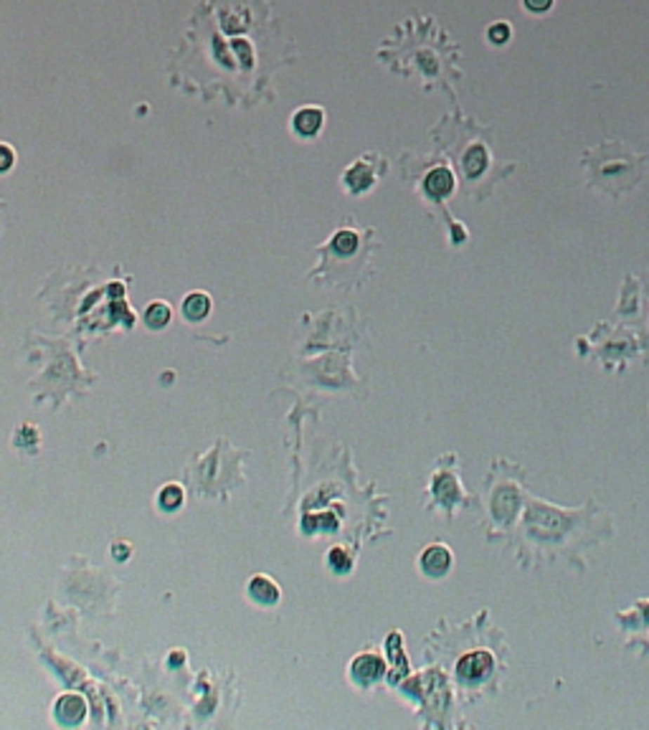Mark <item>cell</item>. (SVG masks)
<instances>
[{
  "label": "cell",
  "instance_id": "obj_19",
  "mask_svg": "<svg viewBox=\"0 0 649 730\" xmlns=\"http://www.w3.org/2000/svg\"><path fill=\"white\" fill-rule=\"evenodd\" d=\"M647 616H649V608H647Z\"/></svg>",
  "mask_w": 649,
  "mask_h": 730
},
{
  "label": "cell",
  "instance_id": "obj_1",
  "mask_svg": "<svg viewBox=\"0 0 649 730\" xmlns=\"http://www.w3.org/2000/svg\"><path fill=\"white\" fill-rule=\"evenodd\" d=\"M591 170V183L604 188L606 193L619 195L636 185L642 178L644 157L631 155L629 150L619 143H604L598 150L586 155Z\"/></svg>",
  "mask_w": 649,
  "mask_h": 730
},
{
  "label": "cell",
  "instance_id": "obj_5",
  "mask_svg": "<svg viewBox=\"0 0 649 730\" xmlns=\"http://www.w3.org/2000/svg\"><path fill=\"white\" fill-rule=\"evenodd\" d=\"M421 566L428 575H444L452 566V553L444 545H431L421 556Z\"/></svg>",
  "mask_w": 649,
  "mask_h": 730
},
{
  "label": "cell",
  "instance_id": "obj_13",
  "mask_svg": "<svg viewBox=\"0 0 649 730\" xmlns=\"http://www.w3.org/2000/svg\"><path fill=\"white\" fill-rule=\"evenodd\" d=\"M355 244H358L355 233H350V231H340L338 236H335V249H338L340 254L355 252Z\"/></svg>",
  "mask_w": 649,
  "mask_h": 730
},
{
  "label": "cell",
  "instance_id": "obj_18",
  "mask_svg": "<svg viewBox=\"0 0 649 730\" xmlns=\"http://www.w3.org/2000/svg\"><path fill=\"white\" fill-rule=\"evenodd\" d=\"M124 548H127V545H124V543H122V545H117V550H114V553H117L119 558H127V550H124Z\"/></svg>",
  "mask_w": 649,
  "mask_h": 730
},
{
  "label": "cell",
  "instance_id": "obj_15",
  "mask_svg": "<svg viewBox=\"0 0 649 730\" xmlns=\"http://www.w3.org/2000/svg\"><path fill=\"white\" fill-rule=\"evenodd\" d=\"M330 563H332V566H335V568H338V571H345V568H348V566H350V561H348V556H345V553H343V550H340V548L330 550Z\"/></svg>",
  "mask_w": 649,
  "mask_h": 730
},
{
  "label": "cell",
  "instance_id": "obj_7",
  "mask_svg": "<svg viewBox=\"0 0 649 730\" xmlns=\"http://www.w3.org/2000/svg\"><path fill=\"white\" fill-rule=\"evenodd\" d=\"M452 185H454V178H452V173L447 168H436L426 175V190L434 198H444L452 190Z\"/></svg>",
  "mask_w": 649,
  "mask_h": 730
},
{
  "label": "cell",
  "instance_id": "obj_4",
  "mask_svg": "<svg viewBox=\"0 0 649 730\" xmlns=\"http://www.w3.org/2000/svg\"><path fill=\"white\" fill-rule=\"evenodd\" d=\"M86 712L84 700L79 695H64V698L56 703V717H59L64 725H77L81 723V717Z\"/></svg>",
  "mask_w": 649,
  "mask_h": 730
},
{
  "label": "cell",
  "instance_id": "obj_12",
  "mask_svg": "<svg viewBox=\"0 0 649 730\" xmlns=\"http://www.w3.org/2000/svg\"><path fill=\"white\" fill-rule=\"evenodd\" d=\"M157 502H160L162 510H178L183 504V490L178 485H168V487H162L160 492V497H157Z\"/></svg>",
  "mask_w": 649,
  "mask_h": 730
},
{
  "label": "cell",
  "instance_id": "obj_9",
  "mask_svg": "<svg viewBox=\"0 0 649 730\" xmlns=\"http://www.w3.org/2000/svg\"><path fill=\"white\" fill-rule=\"evenodd\" d=\"M322 124V112L315 110V107H307V110H299L294 115V127H297L299 135H315Z\"/></svg>",
  "mask_w": 649,
  "mask_h": 730
},
{
  "label": "cell",
  "instance_id": "obj_6",
  "mask_svg": "<svg viewBox=\"0 0 649 730\" xmlns=\"http://www.w3.org/2000/svg\"><path fill=\"white\" fill-rule=\"evenodd\" d=\"M249 594H251V599H256V601L261 604H277L280 588H277L274 581H269L266 575H256V578L249 583Z\"/></svg>",
  "mask_w": 649,
  "mask_h": 730
},
{
  "label": "cell",
  "instance_id": "obj_8",
  "mask_svg": "<svg viewBox=\"0 0 649 730\" xmlns=\"http://www.w3.org/2000/svg\"><path fill=\"white\" fill-rule=\"evenodd\" d=\"M183 312H185L188 320L198 322V320H203V317L211 312V299H208V294H203V292H193V294H188L185 302H183Z\"/></svg>",
  "mask_w": 649,
  "mask_h": 730
},
{
  "label": "cell",
  "instance_id": "obj_10",
  "mask_svg": "<svg viewBox=\"0 0 649 730\" xmlns=\"http://www.w3.org/2000/svg\"><path fill=\"white\" fill-rule=\"evenodd\" d=\"M487 168V152L482 145H474V148L467 150V155H464V173L469 178H477L482 175V170Z\"/></svg>",
  "mask_w": 649,
  "mask_h": 730
},
{
  "label": "cell",
  "instance_id": "obj_16",
  "mask_svg": "<svg viewBox=\"0 0 649 730\" xmlns=\"http://www.w3.org/2000/svg\"><path fill=\"white\" fill-rule=\"evenodd\" d=\"M11 165H13V150L0 145V170H8Z\"/></svg>",
  "mask_w": 649,
  "mask_h": 730
},
{
  "label": "cell",
  "instance_id": "obj_14",
  "mask_svg": "<svg viewBox=\"0 0 649 730\" xmlns=\"http://www.w3.org/2000/svg\"><path fill=\"white\" fill-rule=\"evenodd\" d=\"M507 39H510V26H507V23H494V26L490 28V41H492V44H505Z\"/></svg>",
  "mask_w": 649,
  "mask_h": 730
},
{
  "label": "cell",
  "instance_id": "obj_17",
  "mask_svg": "<svg viewBox=\"0 0 649 730\" xmlns=\"http://www.w3.org/2000/svg\"><path fill=\"white\" fill-rule=\"evenodd\" d=\"M523 3H525V8L535 11V13H543V11H548L553 6V0H523Z\"/></svg>",
  "mask_w": 649,
  "mask_h": 730
},
{
  "label": "cell",
  "instance_id": "obj_11",
  "mask_svg": "<svg viewBox=\"0 0 649 730\" xmlns=\"http://www.w3.org/2000/svg\"><path fill=\"white\" fill-rule=\"evenodd\" d=\"M170 315H173V312H170V307L165 302H152L148 307V312H145V320H148L150 327H165Z\"/></svg>",
  "mask_w": 649,
  "mask_h": 730
},
{
  "label": "cell",
  "instance_id": "obj_3",
  "mask_svg": "<svg viewBox=\"0 0 649 730\" xmlns=\"http://www.w3.org/2000/svg\"><path fill=\"white\" fill-rule=\"evenodd\" d=\"M383 672H386L383 659L376 657V654H363V657H358L355 662H353V677H355L358 682H363V685H370V682L381 679Z\"/></svg>",
  "mask_w": 649,
  "mask_h": 730
},
{
  "label": "cell",
  "instance_id": "obj_2",
  "mask_svg": "<svg viewBox=\"0 0 649 730\" xmlns=\"http://www.w3.org/2000/svg\"><path fill=\"white\" fill-rule=\"evenodd\" d=\"M492 670V657L487 652H472L467 657L459 659V665H457V674H459L461 682H469V685H477L482 679L490 674Z\"/></svg>",
  "mask_w": 649,
  "mask_h": 730
}]
</instances>
